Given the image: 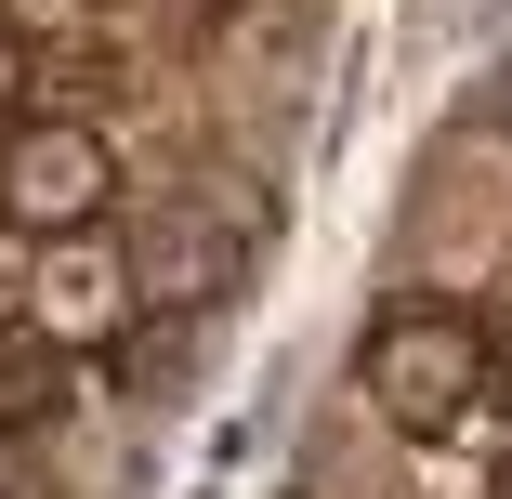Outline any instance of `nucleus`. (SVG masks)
<instances>
[{
  "mask_svg": "<svg viewBox=\"0 0 512 499\" xmlns=\"http://www.w3.org/2000/svg\"><path fill=\"white\" fill-rule=\"evenodd\" d=\"M119 197V158L92 119H14L0 132V211H14L27 237H66V224H106Z\"/></svg>",
  "mask_w": 512,
  "mask_h": 499,
  "instance_id": "obj_2",
  "label": "nucleus"
},
{
  "mask_svg": "<svg viewBox=\"0 0 512 499\" xmlns=\"http://www.w3.org/2000/svg\"><path fill=\"white\" fill-rule=\"evenodd\" d=\"M14 119H27V40L0 27V132H14Z\"/></svg>",
  "mask_w": 512,
  "mask_h": 499,
  "instance_id": "obj_5",
  "label": "nucleus"
},
{
  "mask_svg": "<svg viewBox=\"0 0 512 499\" xmlns=\"http://www.w3.org/2000/svg\"><path fill=\"white\" fill-rule=\"evenodd\" d=\"M499 499H512V447H499Z\"/></svg>",
  "mask_w": 512,
  "mask_h": 499,
  "instance_id": "obj_7",
  "label": "nucleus"
},
{
  "mask_svg": "<svg viewBox=\"0 0 512 499\" xmlns=\"http://www.w3.org/2000/svg\"><path fill=\"white\" fill-rule=\"evenodd\" d=\"M79 408V342H53L40 316L0 329V434H53Z\"/></svg>",
  "mask_w": 512,
  "mask_h": 499,
  "instance_id": "obj_4",
  "label": "nucleus"
},
{
  "mask_svg": "<svg viewBox=\"0 0 512 499\" xmlns=\"http://www.w3.org/2000/svg\"><path fill=\"white\" fill-rule=\"evenodd\" d=\"M355 381H368V408H381V421H407V434H447V421L473 408V394H486V329H473L460 303H394V316L368 329Z\"/></svg>",
  "mask_w": 512,
  "mask_h": 499,
  "instance_id": "obj_1",
  "label": "nucleus"
},
{
  "mask_svg": "<svg viewBox=\"0 0 512 499\" xmlns=\"http://www.w3.org/2000/svg\"><path fill=\"white\" fill-rule=\"evenodd\" d=\"M486 132H512V53H499V79H486Z\"/></svg>",
  "mask_w": 512,
  "mask_h": 499,
  "instance_id": "obj_6",
  "label": "nucleus"
},
{
  "mask_svg": "<svg viewBox=\"0 0 512 499\" xmlns=\"http://www.w3.org/2000/svg\"><path fill=\"white\" fill-rule=\"evenodd\" d=\"M132 250L106 237V224H66V237H40V329L53 342H119L132 329Z\"/></svg>",
  "mask_w": 512,
  "mask_h": 499,
  "instance_id": "obj_3",
  "label": "nucleus"
}]
</instances>
